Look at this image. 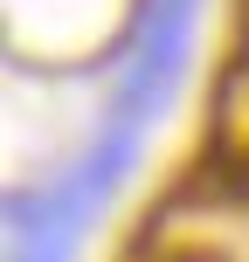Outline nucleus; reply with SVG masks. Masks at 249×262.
Masks as SVG:
<instances>
[{
	"label": "nucleus",
	"mask_w": 249,
	"mask_h": 262,
	"mask_svg": "<svg viewBox=\"0 0 249 262\" xmlns=\"http://www.w3.org/2000/svg\"><path fill=\"white\" fill-rule=\"evenodd\" d=\"M194 7L201 0H145L139 7V41H131V69L118 83V104H111V131H139L159 118L166 90L187 69V41H194Z\"/></svg>",
	"instance_id": "f257e3e1"
},
{
	"label": "nucleus",
	"mask_w": 249,
	"mask_h": 262,
	"mask_svg": "<svg viewBox=\"0 0 249 262\" xmlns=\"http://www.w3.org/2000/svg\"><path fill=\"white\" fill-rule=\"evenodd\" d=\"M139 262H228L222 249H201V242H187V249H145Z\"/></svg>",
	"instance_id": "f03ea898"
}]
</instances>
